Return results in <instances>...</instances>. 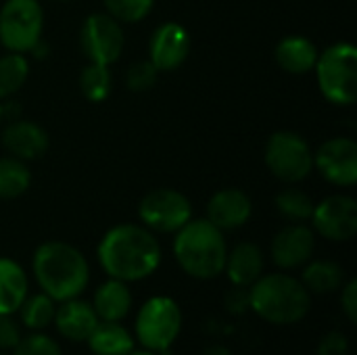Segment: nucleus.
I'll list each match as a JSON object with an SVG mask.
<instances>
[{
	"mask_svg": "<svg viewBox=\"0 0 357 355\" xmlns=\"http://www.w3.org/2000/svg\"><path fill=\"white\" fill-rule=\"evenodd\" d=\"M251 213H253V203L247 197V192L238 188L218 190L207 203V220L222 232L245 226Z\"/></svg>",
	"mask_w": 357,
	"mask_h": 355,
	"instance_id": "2eb2a0df",
	"label": "nucleus"
},
{
	"mask_svg": "<svg viewBox=\"0 0 357 355\" xmlns=\"http://www.w3.org/2000/svg\"><path fill=\"white\" fill-rule=\"evenodd\" d=\"M21 341V328L10 316H0V352H13Z\"/></svg>",
	"mask_w": 357,
	"mask_h": 355,
	"instance_id": "2f4dec72",
	"label": "nucleus"
},
{
	"mask_svg": "<svg viewBox=\"0 0 357 355\" xmlns=\"http://www.w3.org/2000/svg\"><path fill=\"white\" fill-rule=\"evenodd\" d=\"M86 343L94 355H130L134 352V337L119 322H98Z\"/></svg>",
	"mask_w": 357,
	"mask_h": 355,
	"instance_id": "4be33fe9",
	"label": "nucleus"
},
{
	"mask_svg": "<svg viewBox=\"0 0 357 355\" xmlns=\"http://www.w3.org/2000/svg\"><path fill=\"white\" fill-rule=\"evenodd\" d=\"M157 75H159V71L151 61H138V63L130 65L128 75H126V84L132 92H146L155 86Z\"/></svg>",
	"mask_w": 357,
	"mask_h": 355,
	"instance_id": "7c9ffc66",
	"label": "nucleus"
},
{
	"mask_svg": "<svg viewBox=\"0 0 357 355\" xmlns=\"http://www.w3.org/2000/svg\"><path fill=\"white\" fill-rule=\"evenodd\" d=\"M314 230L335 243L351 241L357 234V203L351 197L333 195L314 205Z\"/></svg>",
	"mask_w": 357,
	"mask_h": 355,
	"instance_id": "9b49d317",
	"label": "nucleus"
},
{
	"mask_svg": "<svg viewBox=\"0 0 357 355\" xmlns=\"http://www.w3.org/2000/svg\"><path fill=\"white\" fill-rule=\"evenodd\" d=\"M318 172L337 186H354L357 182V144L351 138H331L314 155Z\"/></svg>",
	"mask_w": 357,
	"mask_h": 355,
	"instance_id": "f8f14e48",
	"label": "nucleus"
},
{
	"mask_svg": "<svg viewBox=\"0 0 357 355\" xmlns=\"http://www.w3.org/2000/svg\"><path fill=\"white\" fill-rule=\"evenodd\" d=\"M268 169L287 184H297L312 174L314 153L295 132H276L266 144Z\"/></svg>",
	"mask_w": 357,
	"mask_h": 355,
	"instance_id": "6e6552de",
	"label": "nucleus"
},
{
	"mask_svg": "<svg viewBox=\"0 0 357 355\" xmlns=\"http://www.w3.org/2000/svg\"><path fill=\"white\" fill-rule=\"evenodd\" d=\"M44 10L38 0H6L0 8V42L10 52H31L42 40Z\"/></svg>",
	"mask_w": 357,
	"mask_h": 355,
	"instance_id": "0eeeda50",
	"label": "nucleus"
},
{
	"mask_svg": "<svg viewBox=\"0 0 357 355\" xmlns=\"http://www.w3.org/2000/svg\"><path fill=\"white\" fill-rule=\"evenodd\" d=\"M276 207L280 216H284L293 224H303L312 220V213H314V201L310 199V195L293 186L276 195Z\"/></svg>",
	"mask_w": 357,
	"mask_h": 355,
	"instance_id": "cd10ccee",
	"label": "nucleus"
},
{
	"mask_svg": "<svg viewBox=\"0 0 357 355\" xmlns=\"http://www.w3.org/2000/svg\"><path fill=\"white\" fill-rule=\"evenodd\" d=\"M2 117H4V113H2V103H0V121H2Z\"/></svg>",
	"mask_w": 357,
	"mask_h": 355,
	"instance_id": "4c0bfd02",
	"label": "nucleus"
},
{
	"mask_svg": "<svg viewBox=\"0 0 357 355\" xmlns=\"http://www.w3.org/2000/svg\"><path fill=\"white\" fill-rule=\"evenodd\" d=\"M31 184L25 161L17 157H0V199H17Z\"/></svg>",
	"mask_w": 357,
	"mask_h": 355,
	"instance_id": "393cba45",
	"label": "nucleus"
},
{
	"mask_svg": "<svg viewBox=\"0 0 357 355\" xmlns=\"http://www.w3.org/2000/svg\"><path fill=\"white\" fill-rule=\"evenodd\" d=\"M190 52V36L180 23H163L159 25L149 42V61L157 67V71H174L178 69Z\"/></svg>",
	"mask_w": 357,
	"mask_h": 355,
	"instance_id": "ddd939ff",
	"label": "nucleus"
},
{
	"mask_svg": "<svg viewBox=\"0 0 357 355\" xmlns=\"http://www.w3.org/2000/svg\"><path fill=\"white\" fill-rule=\"evenodd\" d=\"M79 46L90 63L113 65L123 50V29L109 13H94L86 17L79 29Z\"/></svg>",
	"mask_w": 357,
	"mask_h": 355,
	"instance_id": "9d476101",
	"label": "nucleus"
},
{
	"mask_svg": "<svg viewBox=\"0 0 357 355\" xmlns=\"http://www.w3.org/2000/svg\"><path fill=\"white\" fill-rule=\"evenodd\" d=\"M31 270L42 293L59 303L79 297L90 280L86 257L75 247L61 241L40 245L33 253Z\"/></svg>",
	"mask_w": 357,
	"mask_h": 355,
	"instance_id": "f03ea898",
	"label": "nucleus"
},
{
	"mask_svg": "<svg viewBox=\"0 0 357 355\" xmlns=\"http://www.w3.org/2000/svg\"><path fill=\"white\" fill-rule=\"evenodd\" d=\"M316 249V234L305 224H291L282 228L272 241V259L282 270L305 266Z\"/></svg>",
	"mask_w": 357,
	"mask_h": 355,
	"instance_id": "4468645a",
	"label": "nucleus"
},
{
	"mask_svg": "<svg viewBox=\"0 0 357 355\" xmlns=\"http://www.w3.org/2000/svg\"><path fill=\"white\" fill-rule=\"evenodd\" d=\"M54 303L56 301L50 299L46 293H38V295L25 297L21 308L17 310L19 318H21V324L27 331H31V333L44 331L54 320V314H56V305Z\"/></svg>",
	"mask_w": 357,
	"mask_h": 355,
	"instance_id": "b1692460",
	"label": "nucleus"
},
{
	"mask_svg": "<svg viewBox=\"0 0 357 355\" xmlns=\"http://www.w3.org/2000/svg\"><path fill=\"white\" fill-rule=\"evenodd\" d=\"M13 355H63V352L48 335L31 333L27 337H21V341L13 349Z\"/></svg>",
	"mask_w": 357,
	"mask_h": 355,
	"instance_id": "c756f323",
	"label": "nucleus"
},
{
	"mask_svg": "<svg viewBox=\"0 0 357 355\" xmlns=\"http://www.w3.org/2000/svg\"><path fill=\"white\" fill-rule=\"evenodd\" d=\"M234 287H251L264 274V253L253 243H238L228 255L224 266Z\"/></svg>",
	"mask_w": 357,
	"mask_h": 355,
	"instance_id": "a211bd4d",
	"label": "nucleus"
},
{
	"mask_svg": "<svg viewBox=\"0 0 357 355\" xmlns=\"http://www.w3.org/2000/svg\"><path fill=\"white\" fill-rule=\"evenodd\" d=\"M318 48L312 40L303 36H287L278 42L274 56L276 63L293 75H303L316 67L318 61Z\"/></svg>",
	"mask_w": 357,
	"mask_h": 355,
	"instance_id": "aec40b11",
	"label": "nucleus"
},
{
	"mask_svg": "<svg viewBox=\"0 0 357 355\" xmlns=\"http://www.w3.org/2000/svg\"><path fill=\"white\" fill-rule=\"evenodd\" d=\"M0 355H8V352H0Z\"/></svg>",
	"mask_w": 357,
	"mask_h": 355,
	"instance_id": "58836bf2",
	"label": "nucleus"
},
{
	"mask_svg": "<svg viewBox=\"0 0 357 355\" xmlns=\"http://www.w3.org/2000/svg\"><path fill=\"white\" fill-rule=\"evenodd\" d=\"M113 77L107 65L88 63L79 73V90L90 103H102L111 94Z\"/></svg>",
	"mask_w": 357,
	"mask_h": 355,
	"instance_id": "bb28decb",
	"label": "nucleus"
},
{
	"mask_svg": "<svg viewBox=\"0 0 357 355\" xmlns=\"http://www.w3.org/2000/svg\"><path fill=\"white\" fill-rule=\"evenodd\" d=\"M174 255L178 266L197 280H213L226 266V239L207 218L190 220L178 232L174 241Z\"/></svg>",
	"mask_w": 357,
	"mask_h": 355,
	"instance_id": "7ed1b4c3",
	"label": "nucleus"
},
{
	"mask_svg": "<svg viewBox=\"0 0 357 355\" xmlns=\"http://www.w3.org/2000/svg\"><path fill=\"white\" fill-rule=\"evenodd\" d=\"M25 297L27 276L23 268L8 257H0V316H13Z\"/></svg>",
	"mask_w": 357,
	"mask_h": 355,
	"instance_id": "412c9836",
	"label": "nucleus"
},
{
	"mask_svg": "<svg viewBox=\"0 0 357 355\" xmlns=\"http://www.w3.org/2000/svg\"><path fill=\"white\" fill-rule=\"evenodd\" d=\"M316 77L320 92L341 107L354 105L357 98V48L349 42H339L318 54Z\"/></svg>",
	"mask_w": 357,
	"mask_h": 355,
	"instance_id": "39448f33",
	"label": "nucleus"
},
{
	"mask_svg": "<svg viewBox=\"0 0 357 355\" xmlns=\"http://www.w3.org/2000/svg\"><path fill=\"white\" fill-rule=\"evenodd\" d=\"M249 301L261 320L287 326L301 322L310 314L312 293L289 274H268L249 287Z\"/></svg>",
	"mask_w": 357,
	"mask_h": 355,
	"instance_id": "20e7f679",
	"label": "nucleus"
},
{
	"mask_svg": "<svg viewBox=\"0 0 357 355\" xmlns=\"http://www.w3.org/2000/svg\"><path fill=\"white\" fill-rule=\"evenodd\" d=\"M138 216L151 232H178L192 218L190 201L172 188H157L144 195L138 207Z\"/></svg>",
	"mask_w": 357,
	"mask_h": 355,
	"instance_id": "1a4fd4ad",
	"label": "nucleus"
},
{
	"mask_svg": "<svg viewBox=\"0 0 357 355\" xmlns=\"http://www.w3.org/2000/svg\"><path fill=\"white\" fill-rule=\"evenodd\" d=\"M96 255L109 278L136 282L149 278L159 268L161 245L149 228L138 224H119L102 236Z\"/></svg>",
	"mask_w": 357,
	"mask_h": 355,
	"instance_id": "f257e3e1",
	"label": "nucleus"
},
{
	"mask_svg": "<svg viewBox=\"0 0 357 355\" xmlns=\"http://www.w3.org/2000/svg\"><path fill=\"white\" fill-rule=\"evenodd\" d=\"M301 282L314 295H331L345 285V272L339 264L320 259L305 266Z\"/></svg>",
	"mask_w": 357,
	"mask_h": 355,
	"instance_id": "5701e85b",
	"label": "nucleus"
},
{
	"mask_svg": "<svg viewBox=\"0 0 357 355\" xmlns=\"http://www.w3.org/2000/svg\"><path fill=\"white\" fill-rule=\"evenodd\" d=\"M92 308L100 322H121L132 310V293L128 282L115 278L102 282L94 293Z\"/></svg>",
	"mask_w": 357,
	"mask_h": 355,
	"instance_id": "6ab92c4d",
	"label": "nucleus"
},
{
	"mask_svg": "<svg viewBox=\"0 0 357 355\" xmlns=\"http://www.w3.org/2000/svg\"><path fill=\"white\" fill-rule=\"evenodd\" d=\"M349 354V341L343 333H328L320 345H318V355H347Z\"/></svg>",
	"mask_w": 357,
	"mask_h": 355,
	"instance_id": "473e14b6",
	"label": "nucleus"
},
{
	"mask_svg": "<svg viewBox=\"0 0 357 355\" xmlns=\"http://www.w3.org/2000/svg\"><path fill=\"white\" fill-rule=\"evenodd\" d=\"M203 355H232V352L224 345H211L203 352Z\"/></svg>",
	"mask_w": 357,
	"mask_h": 355,
	"instance_id": "c9c22d12",
	"label": "nucleus"
},
{
	"mask_svg": "<svg viewBox=\"0 0 357 355\" xmlns=\"http://www.w3.org/2000/svg\"><path fill=\"white\" fill-rule=\"evenodd\" d=\"M341 308L351 324L357 322V282L349 280L341 291Z\"/></svg>",
	"mask_w": 357,
	"mask_h": 355,
	"instance_id": "f704fd0d",
	"label": "nucleus"
},
{
	"mask_svg": "<svg viewBox=\"0 0 357 355\" xmlns=\"http://www.w3.org/2000/svg\"><path fill=\"white\" fill-rule=\"evenodd\" d=\"M130 355H159V354H153V352H146V349H144V352H138V354H134V352H132Z\"/></svg>",
	"mask_w": 357,
	"mask_h": 355,
	"instance_id": "e433bc0d",
	"label": "nucleus"
},
{
	"mask_svg": "<svg viewBox=\"0 0 357 355\" xmlns=\"http://www.w3.org/2000/svg\"><path fill=\"white\" fill-rule=\"evenodd\" d=\"M29 75V63L21 52L0 56V100L19 92Z\"/></svg>",
	"mask_w": 357,
	"mask_h": 355,
	"instance_id": "a878e982",
	"label": "nucleus"
},
{
	"mask_svg": "<svg viewBox=\"0 0 357 355\" xmlns=\"http://www.w3.org/2000/svg\"><path fill=\"white\" fill-rule=\"evenodd\" d=\"M2 144L10 153V157H17L21 161H31L48 151L50 140L46 130L36 121L13 119L2 132Z\"/></svg>",
	"mask_w": 357,
	"mask_h": 355,
	"instance_id": "dca6fc26",
	"label": "nucleus"
},
{
	"mask_svg": "<svg viewBox=\"0 0 357 355\" xmlns=\"http://www.w3.org/2000/svg\"><path fill=\"white\" fill-rule=\"evenodd\" d=\"M54 326L61 337L73 343H86L96 324L100 322L92 303L82 299H67L61 303V308L54 314Z\"/></svg>",
	"mask_w": 357,
	"mask_h": 355,
	"instance_id": "f3484780",
	"label": "nucleus"
},
{
	"mask_svg": "<svg viewBox=\"0 0 357 355\" xmlns=\"http://www.w3.org/2000/svg\"><path fill=\"white\" fill-rule=\"evenodd\" d=\"M224 305L230 314L238 316V314H245L247 310H251V301H249V289L247 287H234L226 299H224Z\"/></svg>",
	"mask_w": 357,
	"mask_h": 355,
	"instance_id": "72a5a7b5",
	"label": "nucleus"
},
{
	"mask_svg": "<svg viewBox=\"0 0 357 355\" xmlns=\"http://www.w3.org/2000/svg\"><path fill=\"white\" fill-rule=\"evenodd\" d=\"M182 331V312L172 297L149 299L136 318V339L146 352L165 354Z\"/></svg>",
	"mask_w": 357,
	"mask_h": 355,
	"instance_id": "423d86ee",
	"label": "nucleus"
},
{
	"mask_svg": "<svg viewBox=\"0 0 357 355\" xmlns=\"http://www.w3.org/2000/svg\"><path fill=\"white\" fill-rule=\"evenodd\" d=\"M155 0H105L107 13L119 23H136L153 10Z\"/></svg>",
	"mask_w": 357,
	"mask_h": 355,
	"instance_id": "c85d7f7f",
	"label": "nucleus"
}]
</instances>
